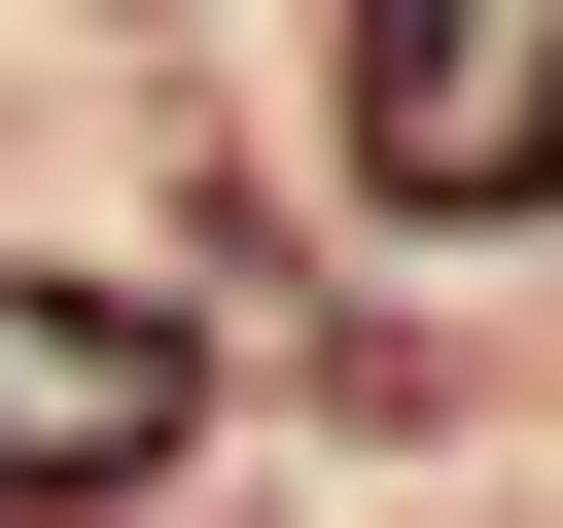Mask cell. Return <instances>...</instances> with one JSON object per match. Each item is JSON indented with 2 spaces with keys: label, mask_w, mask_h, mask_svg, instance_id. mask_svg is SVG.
Segmentation results:
<instances>
[{
  "label": "cell",
  "mask_w": 563,
  "mask_h": 528,
  "mask_svg": "<svg viewBox=\"0 0 563 528\" xmlns=\"http://www.w3.org/2000/svg\"><path fill=\"white\" fill-rule=\"evenodd\" d=\"M176 282H70V246H0V528H106L141 458H176Z\"/></svg>",
  "instance_id": "cell-1"
},
{
  "label": "cell",
  "mask_w": 563,
  "mask_h": 528,
  "mask_svg": "<svg viewBox=\"0 0 563 528\" xmlns=\"http://www.w3.org/2000/svg\"><path fill=\"white\" fill-rule=\"evenodd\" d=\"M352 176L387 211H563V0H387L352 35Z\"/></svg>",
  "instance_id": "cell-2"
}]
</instances>
